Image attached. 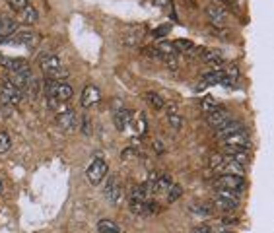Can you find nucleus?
Masks as SVG:
<instances>
[{
  "instance_id": "obj_1",
  "label": "nucleus",
  "mask_w": 274,
  "mask_h": 233,
  "mask_svg": "<svg viewBox=\"0 0 274 233\" xmlns=\"http://www.w3.org/2000/svg\"><path fill=\"white\" fill-rule=\"evenodd\" d=\"M41 70H43V74H47L49 78H53V80H59V82H62V76H64V70H62V62H60V58L59 56H55V54H47V56H43L41 58Z\"/></svg>"
},
{
  "instance_id": "obj_2",
  "label": "nucleus",
  "mask_w": 274,
  "mask_h": 233,
  "mask_svg": "<svg viewBox=\"0 0 274 233\" xmlns=\"http://www.w3.org/2000/svg\"><path fill=\"white\" fill-rule=\"evenodd\" d=\"M107 163L103 161V158L101 156H98L92 163H90V167H88V171H86V177H88V181L92 183V185H99L103 179H105V175H107Z\"/></svg>"
},
{
  "instance_id": "obj_3",
  "label": "nucleus",
  "mask_w": 274,
  "mask_h": 233,
  "mask_svg": "<svg viewBox=\"0 0 274 233\" xmlns=\"http://www.w3.org/2000/svg\"><path fill=\"white\" fill-rule=\"evenodd\" d=\"M216 189H228V191L241 193V191L245 189V177H243V175L222 173V175L216 179Z\"/></svg>"
},
{
  "instance_id": "obj_4",
  "label": "nucleus",
  "mask_w": 274,
  "mask_h": 233,
  "mask_svg": "<svg viewBox=\"0 0 274 233\" xmlns=\"http://www.w3.org/2000/svg\"><path fill=\"white\" fill-rule=\"evenodd\" d=\"M156 51H157V58L163 60L167 66L171 68H177V51L173 47V43H167V41H161L156 45Z\"/></svg>"
},
{
  "instance_id": "obj_5",
  "label": "nucleus",
  "mask_w": 274,
  "mask_h": 233,
  "mask_svg": "<svg viewBox=\"0 0 274 233\" xmlns=\"http://www.w3.org/2000/svg\"><path fill=\"white\" fill-rule=\"evenodd\" d=\"M0 97H2V101L6 103V105H10V107H16L18 103H20V99H21V90H18L10 80H6L4 84H2V90H0Z\"/></svg>"
},
{
  "instance_id": "obj_6",
  "label": "nucleus",
  "mask_w": 274,
  "mask_h": 233,
  "mask_svg": "<svg viewBox=\"0 0 274 233\" xmlns=\"http://www.w3.org/2000/svg\"><path fill=\"white\" fill-rule=\"evenodd\" d=\"M206 14H208V18H210V21H212L214 25H224L226 19H228L226 8H224L222 4H216V2H212V4L206 6Z\"/></svg>"
},
{
  "instance_id": "obj_7",
  "label": "nucleus",
  "mask_w": 274,
  "mask_h": 233,
  "mask_svg": "<svg viewBox=\"0 0 274 233\" xmlns=\"http://www.w3.org/2000/svg\"><path fill=\"white\" fill-rule=\"evenodd\" d=\"M10 43L23 45V47H35L39 43V35L35 31H20V33H14L10 37Z\"/></svg>"
},
{
  "instance_id": "obj_8",
  "label": "nucleus",
  "mask_w": 274,
  "mask_h": 233,
  "mask_svg": "<svg viewBox=\"0 0 274 233\" xmlns=\"http://www.w3.org/2000/svg\"><path fill=\"white\" fill-rule=\"evenodd\" d=\"M57 125L62 130H76L78 128V117H76V113L72 109H68V111L57 115Z\"/></svg>"
},
{
  "instance_id": "obj_9",
  "label": "nucleus",
  "mask_w": 274,
  "mask_h": 233,
  "mask_svg": "<svg viewBox=\"0 0 274 233\" xmlns=\"http://www.w3.org/2000/svg\"><path fill=\"white\" fill-rule=\"evenodd\" d=\"M206 121H208L210 126H214V128L218 130V128H222L224 125H228V123L232 121V115H230L226 109H220V107H218L214 113L206 115Z\"/></svg>"
},
{
  "instance_id": "obj_10",
  "label": "nucleus",
  "mask_w": 274,
  "mask_h": 233,
  "mask_svg": "<svg viewBox=\"0 0 274 233\" xmlns=\"http://www.w3.org/2000/svg\"><path fill=\"white\" fill-rule=\"evenodd\" d=\"M222 144H226V146H237V148L249 150V146H251V138H249V134H247L245 128H243V130H239V132L228 136L226 140H222Z\"/></svg>"
},
{
  "instance_id": "obj_11",
  "label": "nucleus",
  "mask_w": 274,
  "mask_h": 233,
  "mask_svg": "<svg viewBox=\"0 0 274 233\" xmlns=\"http://www.w3.org/2000/svg\"><path fill=\"white\" fill-rule=\"evenodd\" d=\"M121 197H123V189H121V183L115 179V177H111L109 181H107V185H105V198L109 200V202H113V204H117L119 200H121Z\"/></svg>"
},
{
  "instance_id": "obj_12",
  "label": "nucleus",
  "mask_w": 274,
  "mask_h": 233,
  "mask_svg": "<svg viewBox=\"0 0 274 233\" xmlns=\"http://www.w3.org/2000/svg\"><path fill=\"white\" fill-rule=\"evenodd\" d=\"M222 78H224V72H222V70H214V72L202 76V80H200L198 86H196V91H202V90H206V88H210V86L222 84Z\"/></svg>"
},
{
  "instance_id": "obj_13",
  "label": "nucleus",
  "mask_w": 274,
  "mask_h": 233,
  "mask_svg": "<svg viewBox=\"0 0 274 233\" xmlns=\"http://www.w3.org/2000/svg\"><path fill=\"white\" fill-rule=\"evenodd\" d=\"M101 99V93L96 86H88L84 91H82V107H94L98 101Z\"/></svg>"
},
{
  "instance_id": "obj_14",
  "label": "nucleus",
  "mask_w": 274,
  "mask_h": 233,
  "mask_svg": "<svg viewBox=\"0 0 274 233\" xmlns=\"http://www.w3.org/2000/svg\"><path fill=\"white\" fill-rule=\"evenodd\" d=\"M142 35H144L142 27H129V29L125 31V35H123V45H125V47H129V49L138 47V43H140Z\"/></svg>"
},
{
  "instance_id": "obj_15",
  "label": "nucleus",
  "mask_w": 274,
  "mask_h": 233,
  "mask_svg": "<svg viewBox=\"0 0 274 233\" xmlns=\"http://www.w3.org/2000/svg\"><path fill=\"white\" fill-rule=\"evenodd\" d=\"M218 171L220 173H230V175H243L245 173V165L235 161V160H232V158H226Z\"/></svg>"
},
{
  "instance_id": "obj_16",
  "label": "nucleus",
  "mask_w": 274,
  "mask_h": 233,
  "mask_svg": "<svg viewBox=\"0 0 274 233\" xmlns=\"http://www.w3.org/2000/svg\"><path fill=\"white\" fill-rule=\"evenodd\" d=\"M200 58L206 62V64H212V66H224V58H222V54L218 53V51H214V49H202L200 51Z\"/></svg>"
},
{
  "instance_id": "obj_17",
  "label": "nucleus",
  "mask_w": 274,
  "mask_h": 233,
  "mask_svg": "<svg viewBox=\"0 0 274 233\" xmlns=\"http://www.w3.org/2000/svg\"><path fill=\"white\" fill-rule=\"evenodd\" d=\"M239 130H243V125H241V123H237V121H230L228 125H224L222 128H218V130H216V138L226 140L228 136H232V134H235V132H239Z\"/></svg>"
},
{
  "instance_id": "obj_18",
  "label": "nucleus",
  "mask_w": 274,
  "mask_h": 233,
  "mask_svg": "<svg viewBox=\"0 0 274 233\" xmlns=\"http://www.w3.org/2000/svg\"><path fill=\"white\" fill-rule=\"evenodd\" d=\"M18 31V21L10 18H0V39H8Z\"/></svg>"
},
{
  "instance_id": "obj_19",
  "label": "nucleus",
  "mask_w": 274,
  "mask_h": 233,
  "mask_svg": "<svg viewBox=\"0 0 274 233\" xmlns=\"http://www.w3.org/2000/svg\"><path fill=\"white\" fill-rule=\"evenodd\" d=\"M115 125H117V130H125L131 125V111L125 107L115 109Z\"/></svg>"
},
{
  "instance_id": "obj_20",
  "label": "nucleus",
  "mask_w": 274,
  "mask_h": 233,
  "mask_svg": "<svg viewBox=\"0 0 274 233\" xmlns=\"http://www.w3.org/2000/svg\"><path fill=\"white\" fill-rule=\"evenodd\" d=\"M31 78H33V76H31V72H18V74H12V76H10V82H12L18 90H21V91H23V90L29 86Z\"/></svg>"
},
{
  "instance_id": "obj_21",
  "label": "nucleus",
  "mask_w": 274,
  "mask_h": 233,
  "mask_svg": "<svg viewBox=\"0 0 274 233\" xmlns=\"http://www.w3.org/2000/svg\"><path fill=\"white\" fill-rule=\"evenodd\" d=\"M191 212L198 218H210L214 214V206H210L206 202H195V204H191Z\"/></svg>"
},
{
  "instance_id": "obj_22",
  "label": "nucleus",
  "mask_w": 274,
  "mask_h": 233,
  "mask_svg": "<svg viewBox=\"0 0 274 233\" xmlns=\"http://www.w3.org/2000/svg\"><path fill=\"white\" fill-rule=\"evenodd\" d=\"M37 19H39V18H37V10H35L33 6H29V4L20 12V21L25 23V25H33Z\"/></svg>"
},
{
  "instance_id": "obj_23",
  "label": "nucleus",
  "mask_w": 274,
  "mask_h": 233,
  "mask_svg": "<svg viewBox=\"0 0 274 233\" xmlns=\"http://www.w3.org/2000/svg\"><path fill=\"white\" fill-rule=\"evenodd\" d=\"M146 101H148V105L152 107V109H156V111H161L163 107H165V101H163V97L159 95V93H156V91H146Z\"/></svg>"
},
{
  "instance_id": "obj_24",
  "label": "nucleus",
  "mask_w": 274,
  "mask_h": 233,
  "mask_svg": "<svg viewBox=\"0 0 274 233\" xmlns=\"http://www.w3.org/2000/svg\"><path fill=\"white\" fill-rule=\"evenodd\" d=\"M167 123L175 130H181V126H183V117L177 113V107L175 105H169V109H167Z\"/></svg>"
},
{
  "instance_id": "obj_25",
  "label": "nucleus",
  "mask_w": 274,
  "mask_h": 233,
  "mask_svg": "<svg viewBox=\"0 0 274 233\" xmlns=\"http://www.w3.org/2000/svg\"><path fill=\"white\" fill-rule=\"evenodd\" d=\"M173 47H175L177 53H189V54H195V53H196L195 43H193V41H187V39H177V41L173 43Z\"/></svg>"
},
{
  "instance_id": "obj_26",
  "label": "nucleus",
  "mask_w": 274,
  "mask_h": 233,
  "mask_svg": "<svg viewBox=\"0 0 274 233\" xmlns=\"http://www.w3.org/2000/svg\"><path fill=\"white\" fill-rule=\"evenodd\" d=\"M98 232L99 233H121V228L113 220H99L98 222Z\"/></svg>"
},
{
  "instance_id": "obj_27",
  "label": "nucleus",
  "mask_w": 274,
  "mask_h": 233,
  "mask_svg": "<svg viewBox=\"0 0 274 233\" xmlns=\"http://www.w3.org/2000/svg\"><path fill=\"white\" fill-rule=\"evenodd\" d=\"M216 197H220V198H226V200H230V202H235V204H239V193H235V191H228V189H216Z\"/></svg>"
},
{
  "instance_id": "obj_28",
  "label": "nucleus",
  "mask_w": 274,
  "mask_h": 233,
  "mask_svg": "<svg viewBox=\"0 0 274 233\" xmlns=\"http://www.w3.org/2000/svg\"><path fill=\"white\" fill-rule=\"evenodd\" d=\"M214 206H216V208H220V210H224V212H232V210H235L239 204L230 202V200L220 198V197H214Z\"/></svg>"
},
{
  "instance_id": "obj_29",
  "label": "nucleus",
  "mask_w": 274,
  "mask_h": 233,
  "mask_svg": "<svg viewBox=\"0 0 274 233\" xmlns=\"http://www.w3.org/2000/svg\"><path fill=\"white\" fill-rule=\"evenodd\" d=\"M200 109H202L206 115H210V113H214V111L218 109V103L214 101V97L206 95V97H202V101H200Z\"/></svg>"
},
{
  "instance_id": "obj_30",
  "label": "nucleus",
  "mask_w": 274,
  "mask_h": 233,
  "mask_svg": "<svg viewBox=\"0 0 274 233\" xmlns=\"http://www.w3.org/2000/svg\"><path fill=\"white\" fill-rule=\"evenodd\" d=\"M181 195H183L181 185H171L169 191H167V202H177L181 198Z\"/></svg>"
},
{
  "instance_id": "obj_31",
  "label": "nucleus",
  "mask_w": 274,
  "mask_h": 233,
  "mask_svg": "<svg viewBox=\"0 0 274 233\" xmlns=\"http://www.w3.org/2000/svg\"><path fill=\"white\" fill-rule=\"evenodd\" d=\"M27 95H29V99L31 101H35L37 97H39V80L37 78H31V82H29V86H27Z\"/></svg>"
},
{
  "instance_id": "obj_32",
  "label": "nucleus",
  "mask_w": 274,
  "mask_h": 233,
  "mask_svg": "<svg viewBox=\"0 0 274 233\" xmlns=\"http://www.w3.org/2000/svg\"><path fill=\"white\" fill-rule=\"evenodd\" d=\"M224 160H226V156H222V154H212V156H210V160H208V165H210V169L218 171V169L222 167Z\"/></svg>"
},
{
  "instance_id": "obj_33",
  "label": "nucleus",
  "mask_w": 274,
  "mask_h": 233,
  "mask_svg": "<svg viewBox=\"0 0 274 233\" xmlns=\"http://www.w3.org/2000/svg\"><path fill=\"white\" fill-rule=\"evenodd\" d=\"M157 210H159L157 202H154V200H146V204H144V214H142V216H152V214L157 212Z\"/></svg>"
},
{
  "instance_id": "obj_34",
  "label": "nucleus",
  "mask_w": 274,
  "mask_h": 233,
  "mask_svg": "<svg viewBox=\"0 0 274 233\" xmlns=\"http://www.w3.org/2000/svg\"><path fill=\"white\" fill-rule=\"evenodd\" d=\"M10 136H8V132H0V154H4V152H8L10 150Z\"/></svg>"
},
{
  "instance_id": "obj_35",
  "label": "nucleus",
  "mask_w": 274,
  "mask_h": 233,
  "mask_svg": "<svg viewBox=\"0 0 274 233\" xmlns=\"http://www.w3.org/2000/svg\"><path fill=\"white\" fill-rule=\"evenodd\" d=\"M27 2H29V0H8L10 8H12V10H18V12H21V10L27 6Z\"/></svg>"
},
{
  "instance_id": "obj_36",
  "label": "nucleus",
  "mask_w": 274,
  "mask_h": 233,
  "mask_svg": "<svg viewBox=\"0 0 274 233\" xmlns=\"http://www.w3.org/2000/svg\"><path fill=\"white\" fill-rule=\"evenodd\" d=\"M137 130L138 132H146V119H144V115H138L137 117Z\"/></svg>"
},
{
  "instance_id": "obj_37",
  "label": "nucleus",
  "mask_w": 274,
  "mask_h": 233,
  "mask_svg": "<svg viewBox=\"0 0 274 233\" xmlns=\"http://www.w3.org/2000/svg\"><path fill=\"white\" fill-rule=\"evenodd\" d=\"M135 154H137V150H133V148H127V150H123V154H121V158L129 161V160H133V158H135Z\"/></svg>"
},
{
  "instance_id": "obj_38",
  "label": "nucleus",
  "mask_w": 274,
  "mask_h": 233,
  "mask_svg": "<svg viewBox=\"0 0 274 233\" xmlns=\"http://www.w3.org/2000/svg\"><path fill=\"white\" fill-rule=\"evenodd\" d=\"M154 150H156L157 154H163V150H165V148H163L161 140H156V142H154Z\"/></svg>"
},
{
  "instance_id": "obj_39",
  "label": "nucleus",
  "mask_w": 274,
  "mask_h": 233,
  "mask_svg": "<svg viewBox=\"0 0 274 233\" xmlns=\"http://www.w3.org/2000/svg\"><path fill=\"white\" fill-rule=\"evenodd\" d=\"M152 4L157 8H165V6H169V0H152Z\"/></svg>"
},
{
  "instance_id": "obj_40",
  "label": "nucleus",
  "mask_w": 274,
  "mask_h": 233,
  "mask_svg": "<svg viewBox=\"0 0 274 233\" xmlns=\"http://www.w3.org/2000/svg\"><path fill=\"white\" fill-rule=\"evenodd\" d=\"M193 233H212L210 232V228L208 226H198V228H195Z\"/></svg>"
},
{
  "instance_id": "obj_41",
  "label": "nucleus",
  "mask_w": 274,
  "mask_h": 233,
  "mask_svg": "<svg viewBox=\"0 0 274 233\" xmlns=\"http://www.w3.org/2000/svg\"><path fill=\"white\" fill-rule=\"evenodd\" d=\"M84 125H82V130L86 132V134H90V119L88 117H84V121H82Z\"/></svg>"
},
{
  "instance_id": "obj_42",
  "label": "nucleus",
  "mask_w": 274,
  "mask_h": 233,
  "mask_svg": "<svg viewBox=\"0 0 274 233\" xmlns=\"http://www.w3.org/2000/svg\"><path fill=\"white\" fill-rule=\"evenodd\" d=\"M165 33H167V25H163V27H159L157 31H154V35H156V37H163Z\"/></svg>"
},
{
  "instance_id": "obj_43",
  "label": "nucleus",
  "mask_w": 274,
  "mask_h": 233,
  "mask_svg": "<svg viewBox=\"0 0 274 233\" xmlns=\"http://www.w3.org/2000/svg\"><path fill=\"white\" fill-rule=\"evenodd\" d=\"M2 191H4V187H2V179H0V193H2Z\"/></svg>"
},
{
  "instance_id": "obj_44",
  "label": "nucleus",
  "mask_w": 274,
  "mask_h": 233,
  "mask_svg": "<svg viewBox=\"0 0 274 233\" xmlns=\"http://www.w3.org/2000/svg\"><path fill=\"white\" fill-rule=\"evenodd\" d=\"M224 233H232V232H224Z\"/></svg>"
}]
</instances>
